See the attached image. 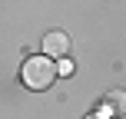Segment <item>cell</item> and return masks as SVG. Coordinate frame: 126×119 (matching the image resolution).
I'll return each mask as SVG.
<instances>
[{
    "mask_svg": "<svg viewBox=\"0 0 126 119\" xmlns=\"http://www.w3.org/2000/svg\"><path fill=\"white\" fill-rule=\"evenodd\" d=\"M57 63H53L50 56H30L20 66V79H23V86L30 89H47L53 79H57Z\"/></svg>",
    "mask_w": 126,
    "mask_h": 119,
    "instance_id": "obj_1",
    "label": "cell"
},
{
    "mask_svg": "<svg viewBox=\"0 0 126 119\" xmlns=\"http://www.w3.org/2000/svg\"><path fill=\"white\" fill-rule=\"evenodd\" d=\"M126 113V93L123 89H110L100 103V116L103 119H113V116H123Z\"/></svg>",
    "mask_w": 126,
    "mask_h": 119,
    "instance_id": "obj_2",
    "label": "cell"
},
{
    "mask_svg": "<svg viewBox=\"0 0 126 119\" xmlns=\"http://www.w3.org/2000/svg\"><path fill=\"white\" fill-rule=\"evenodd\" d=\"M66 50H70V37H66V33L53 30V33H47V37H43V53H47L50 60L66 56Z\"/></svg>",
    "mask_w": 126,
    "mask_h": 119,
    "instance_id": "obj_3",
    "label": "cell"
},
{
    "mask_svg": "<svg viewBox=\"0 0 126 119\" xmlns=\"http://www.w3.org/2000/svg\"><path fill=\"white\" fill-rule=\"evenodd\" d=\"M57 69H60V76H70V73H73V63H70V60H60Z\"/></svg>",
    "mask_w": 126,
    "mask_h": 119,
    "instance_id": "obj_4",
    "label": "cell"
},
{
    "mask_svg": "<svg viewBox=\"0 0 126 119\" xmlns=\"http://www.w3.org/2000/svg\"><path fill=\"white\" fill-rule=\"evenodd\" d=\"M86 119H103V116H100V113H93V116H86Z\"/></svg>",
    "mask_w": 126,
    "mask_h": 119,
    "instance_id": "obj_5",
    "label": "cell"
}]
</instances>
